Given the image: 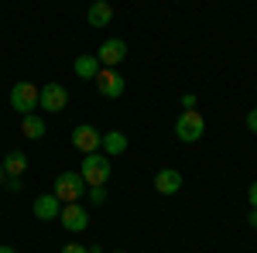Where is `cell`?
Returning a JSON list of instances; mask_svg holds the SVG:
<instances>
[{
	"label": "cell",
	"mask_w": 257,
	"mask_h": 253,
	"mask_svg": "<svg viewBox=\"0 0 257 253\" xmlns=\"http://www.w3.org/2000/svg\"><path fill=\"white\" fill-rule=\"evenodd\" d=\"M86 181H82L79 171H62L59 178H55V188H52V195L59 198L62 205H69V202H82V195H86Z\"/></svg>",
	"instance_id": "cell-1"
},
{
	"label": "cell",
	"mask_w": 257,
	"mask_h": 253,
	"mask_svg": "<svg viewBox=\"0 0 257 253\" xmlns=\"http://www.w3.org/2000/svg\"><path fill=\"white\" fill-rule=\"evenodd\" d=\"M202 134H206L202 113H199V110H182L178 120H175V137L182 144H196V140H202Z\"/></svg>",
	"instance_id": "cell-2"
},
{
	"label": "cell",
	"mask_w": 257,
	"mask_h": 253,
	"mask_svg": "<svg viewBox=\"0 0 257 253\" xmlns=\"http://www.w3.org/2000/svg\"><path fill=\"white\" fill-rule=\"evenodd\" d=\"M82 181L86 185H106L110 181V157L103 154V151H93V154L82 157Z\"/></svg>",
	"instance_id": "cell-3"
},
{
	"label": "cell",
	"mask_w": 257,
	"mask_h": 253,
	"mask_svg": "<svg viewBox=\"0 0 257 253\" xmlns=\"http://www.w3.org/2000/svg\"><path fill=\"white\" fill-rule=\"evenodd\" d=\"M38 93L41 89L35 82H28V79H24V82H14V89H11V106L18 110L21 117H28V113L38 110Z\"/></svg>",
	"instance_id": "cell-4"
},
{
	"label": "cell",
	"mask_w": 257,
	"mask_h": 253,
	"mask_svg": "<svg viewBox=\"0 0 257 253\" xmlns=\"http://www.w3.org/2000/svg\"><path fill=\"white\" fill-rule=\"evenodd\" d=\"M65 106H69V89H65L62 82H48V86H41L38 110H45V113H62Z\"/></svg>",
	"instance_id": "cell-5"
},
{
	"label": "cell",
	"mask_w": 257,
	"mask_h": 253,
	"mask_svg": "<svg viewBox=\"0 0 257 253\" xmlns=\"http://www.w3.org/2000/svg\"><path fill=\"white\" fill-rule=\"evenodd\" d=\"M93 82H96V93L103 99H120V96H123V89H127L123 76H120L117 69H106V65L96 72V79H93Z\"/></svg>",
	"instance_id": "cell-6"
},
{
	"label": "cell",
	"mask_w": 257,
	"mask_h": 253,
	"mask_svg": "<svg viewBox=\"0 0 257 253\" xmlns=\"http://www.w3.org/2000/svg\"><path fill=\"white\" fill-rule=\"evenodd\" d=\"M59 222L69 233H86V229H89V212L82 209V202H69V205H62Z\"/></svg>",
	"instance_id": "cell-7"
},
{
	"label": "cell",
	"mask_w": 257,
	"mask_h": 253,
	"mask_svg": "<svg viewBox=\"0 0 257 253\" xmlns=\"http://www.w3.org/2000/svg\"><path fill=\"white\" fill-rule=\"evenodd\" d=\"M99 130L96 127H89V123H79V127H72V147L79 151V154H93V151H99Z\"/></svg>",
	"instance_id": "cell-8"
},
{
	"label": "cell",
	"mask_w": 257,
	"mask_h": 253,
	"mask_svg": "<svg viewBox=\"0 0 257 253\" xmlns=\"http://www.w3.org/2000/svg\"><path fill=\"white\" fill-rule=\"evenodd\" d=\"M96 59H99V65H106V69H117L120 62L127 59V41L106 38V41H103V45L96 48Z\"/></svg>",
	"instance_id": "cell-9"
},
{
	"label": "cell",
	"mask_w": 257,
	"mask_h": 253,
	"mask_svg": "<svg viewBox=\"0 0 257 253\" xmlns=\"http://www.w3.org/2000/svg\"><path fill=\"white\" fill-rule=\"evenodd\" d=\"M31 212H35V219H41V222H52V219H59L62 202L52 192H45V195H38V198L31 202Z\"/></svg>",
	"instance_id": "cell-10"
},
{
	"label": "cell",
	"mask_w": 257,
	"mask_h": 253,
	"mask_svg": "<svg viewBox=\"0 0 257 253\" xmlns=\"http://www.w3.org/2000/svg\"><path fill=\"white\" fill-rule=\"evenodd\" d=\"M155 192L158 195H178L182 192V171L175 168H161L155 175Z\"/></svg>",
	"instance_id": "cell-11"
},
{
	"label": "cell",
	"mask_w": 257,
	"mask_h": 253,
	"mask_svg": "<svg viewBox=\"0 0 257 253\" xmlns=\"http://www.w3.org/2000/svg\"><path fill=\"white\" fill-rule=\"evenodd\" d=\"M86 21H89L93 28H106V24L113 21V7H110L106 0H93L89 11H86Z\"/></svg>",
	"instance_id": "cell-12"
},
{
	"label": "cell",
	"mask_w": 257,
	"mask_h": 253,
	"mask_svg": "<svg viewBox=\"0 0 257 253\" xmlns=\"http://www.w3.org/2000/svg\"><path fill=\"white\" fill-rule=\"evenodd\" d=\"M99 151H103L106 157L123 154V151H127V134H120V130H106V134L99 137Z\"/></svg>",
	"instance_id": "cell-13"
},
{
	"label": "cell",
	"mask_w": 257,
	"mask_h": 253,
	"mask_svg": "<svg viewBox=\"0 0 257 253\" xmlns=\"http://www.w3.org/2000/svg\"><path fill=\"white\" fill-rule=\"evenodd\" d=\"M99 69H103V65H99L96 52H93V55H89V52H82L79 59L72 62V72H76L79 79H96V72H99Z\"/></svg>",
	"instance_id": "cell-14"
},
{
	"label": "cell",
	"mask_w": 257,
	"mask_h": 253,
	"mask_svg": "<svg viewBox=\"0 0 257 253\" xmlns=\"http://www.w3.org/2000/svg\"><path fill=\"white\" fill-rule=\"evenodd\" d=\"M0 161H4V171H7V178H21L24 171H28V154H24V151H7Z\"/></svg>",
	"instance_id": "cell-15"
},
{
	"label": "cell",
	"mask_w": 257,
	"mask_h": 253,
	"mask_svg": "<svg viewBox=\"0 0 257 253\" xmlns=\"http://www.w3.org/2000/svg\"><path fill=\"white\" fill-rule=\"evenodd\" d=\"M45 130H48L45 117H38V113H28V117H21V134L28 137V140H41V137H45Z\"/></svg>",
	"instance_id": "cell-16"
},
{
	"label": "cell",
	"mask_w": 257,
	"mask_h": 253,
	"mask_svg": "<svg viewBox=\"0 0 257 253\" xmlns=\"http://www.w3.org/2000/svg\"><path fill=\"white\" fill-rule=\"evenodd\" d=\"M89 202H93V205H103V202H106V185H89Z\"/></svg>",
	"instance_id": "cell-17"
},
{
	"label": "cell",
	"mask_w": 257,
	"mask_h": 253,
	"mask_svg": "<svg viewBox=\"0 0 257 253\" xmlns=\"http://www.w3.org/2000/svg\"><path fill=\"white\" fill-rule=\"evenodd\" d=\"M62 253H89V250H86L82 243H65V246H62Z\"/></svg>",
	"instance_id": "cell-18"
},
{
	"label": "cell",
	"mask_w": 257,
	"mask_h": 253,
	"mask_svg": "<svg viewBox=\"0 0 257 253\" xmlns=\"http://www.w3.org/2000/svg\"><path fill=\"white\" fill-rule=\"evenodd\" d=\"M247 202H250V209H257V181H250V188H247Z\"/></svg>",
	"instance_id": "cell-19"
},
{
	"label": "cell",
	"mask_w": 257,
	"mask_h": 253,
	"mask_svg": "<svg viewBox=\"0 0 257 253\" xmlns=\"http://www.w3.org/2000/svg\"><path fill=\"white\" fill-rule=\"evenodd\" d=\"M247 130H250V134H257V106L247 113Z\"/></svg>",
	"instance_id": "cell-20"
},
{
	"label": "cell",
	"mask_w": 257,
	"mask_h": 253,
	"mask_svg": "<svg viewBox=\"0 0 257 253\" xmlns=\"http://www.w3.org/2000/svg\"><path fill=\"white\" fill-rule=\"evenodd\" d=\"M196 103L199 99L192 96V93H185V96H182V110H196Z\"/></svg>",
	"instance_id": "cell-21"
},
{
	"label": "cell",
	"mask_w": 257,
	"mask_h": 253,
	"mask_svg": "<svg viewBox=\"0 0 257 253\" xmlns=\"http://www.w3.org/2000/svg\"><path fill=\"white\" fill-rule=\"evenodd\" d=\"M7 188L11 192H21V178H7Z\"/></svg>",
	"instance_id": "cell-22"
},
{
	"label": "cell",
	"mask_w": 257,
	"mask_h": 253,
	"mask_svg": "<svg viewBox=\"0 0 257 253\" xmlns=\"http://www.w3.org/2000/svg\"><path fill=\"white\" fill-rule=\"evenodd\" d=\"M247 222H250V226L257 229V209H250V212H247Z\"/></svg>",
	"instance_id": "cell-23"
},
{
	"label": "cell",
	"mask_w": 257,
	"mask_h": 253,
	"mask_svg": "<svg viewBox=\"0 0 257 253\" xmlns=\"http://www.w3.org/2000/svg\"><path fill=\"white\" fill-rule=\"evenodd\" d=\"M0 253H18V250H14V246H4V243H0Z\"/></svg>",
	"instance_id": "cell-24"
},
{
	"label": "cell",
	"mask_w": 257,
	"mask_h": 253,
	"mask_svg": "<svg viewBox=\"0 0 257 253\" xmlns=\"http://www.w3.org/2000/svg\"><path fill=\"white\" fill-rule=\"evenodd\" d=\"M0 181H7V171H4V161H0Z\"/></svg>",
	"instance_id": "cell-25"
},
{
	"label": "cell",
	"mask_w": 257,
	"mask_h": 253,
	"mask_svg": "<svg viewBox=\"0 0 257 253\" xmlns=\"http://www.w3.org/2000/svg\"><path fill=\"white\" fill-rule=\"evenodd\" d=\"M86 250L89 253H103V246H86Z\"/></svg>",
	"instance_id": "cell-26"
},
{
	"label": "cell",
	"mask_w": 257,
	"mask_h": 253,
	"mask_svg": "<svg viewBox=\"0 0 257 253\" xmlns=\"http://www.w3.org/2000/svg\"><path fill=\"white\" fill-rule=\"evenodd\" d=\"M113 253H123V250H113Z\"/></svg>",
	"instance_id": "cell-27"
},
{
	"label": "cell",
	"mask_w": 257,
	"mask_h": 253,
	"mask_svg": "<svg viewBox=\"0 0 257 253\" xmlns=\"http://www.w3.org/2000/svg\"><path fill=\"white\" fill-rule=\"evenodd\" d=\"M106 4H110V0H106Z\"/></svg>",
	"instance_id": "cell-28"
}]
</instances>
